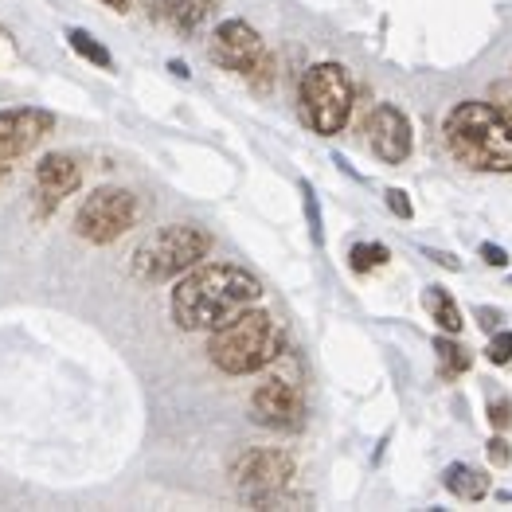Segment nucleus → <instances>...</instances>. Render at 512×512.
Returning a JSON list of instances; mask_svg holds the SVG:
<instances>
[{
    "label": "nucleus",
    "instance_id": "f3484780",
    "mask_svg": "<svg viewBox=\"0 0 512 512\" xmlns=\"http://www.w3.org/2000/svg\"><path fill=\"white\" fill-rule=\"evenodd\" d=\"M67 43H71V47H75L83 59H90L94 67H102V71H110V67H114L110 51H106V47H102L98 40H94L90 32H83V28H71V32H67Z\"/></svg>",
    "mask_w": 512,
    "mask_h": 512
},
{
    "label": "nucleus",
    "instance_id": "4be33fe9",
    "mask_svg": "<svg viewBox=\"0 0 512 512\" xmlns=\"http://www.w3.org/2000/svg\"><path fill=\"white\" fill-rule=\"evenodd\" d=\"M489 423L497 430L512 427V403H489Z\"/></svg>",
    "mask_w": 512,
    "mask_h": 512
},
{
    "label": "nucleus",
    "instance_id": "393cba45",
    "mask_svg": "<svg viewBox=\"0 0 512 512\" xmlns=\"http://www.w3.org/2000/svg\"><path fill=\"white\" fill-rule=\"evenodd\" d=\"M497 321H501V313H497V309H481V325H485V329H493Z\"/></svg>",
    "mask_w": 512,
    "mask_h": 512
},
{
    "label": "nucleus",
    "instance_id": "4468645a",
    "mask_svg": "<svg viewBox=\"0 0 512 512\" xmlns=\"http://www.w3.org/2000/svg\"><path fill=\"white\" fill-rule=\"evenodd\" d=\"M423 301H427L430 317L442 325V333H462V309H458V301L450 298V290H442V286H427V294H423Z\"/></svg>",
    "mask_w": 512,
    "mask_h": 512
},
{
    "label": "nucleus",
    "instance_id": "423d86ee",
    "mask_svg": "<svg viewBox=\"0 0 512 512\" xmlns=\"http://www.w3.org/2000/svg\"><path fill=\"white\" fill-rule=\"evenodd\" d=\"M137 223V196L129 188H94L75 212V235L86 243H114Z\"/></svg>",
    "mask_w": 512,
    "mask_h": 512
},
{
    "label": "nucleus",
    "instance_id": "9b49d317",
    "mask_svg": "<svg viewBox=\"0 0 512 512\" xmlns=\"http://www.w3.org/2000/svg\"><path fill=\"white\" fill-rule=\"evenodd\" d=\"M368 141H372V149H376L380 161L403 165V161L411 157V145H415L407 114H403L399 106H391V102H380V106L372 110V118H368Z\"/></svg>",
    "mask_w": 512,
    "mask_h": 512
},
{
    "label": "nucleus",
    "instance_id": "a878e982",
    "mask_svg": "<svg viewBox=\"0 0 512 512\" xmlns=\"http://www.w3.org/2000/svg\"><path fill=\"white\" fill-rule=\"evenodd\" d=\"M102 4H106V8H114V12H126L129 8V0H102Z\"/></svg>",
    "mask_w": 512,
    "mask_h": 512
},
{
    "label": "nucleus",
    "instance_id": "2eb2a0df",
    "mask_svg": "<svg viewBox=\"0 0 512 512\" xmlns=\"http://www.w3.org/2000/svg\"><path fill=\"white\" fill-rule=\"evenodd\" d=\"M165 8H169V20L180 32H192L212 16L215 0H165Z\"/></svg>",
    "mask_w": 512,
    "mask_h": 512
},
{
    "label": "nucleus",
    "instance_id": "b1692460",
    "mask_svg": "<svg viewBox=\"0 0 512 512\" xmlns=\"http://www.w3.org/2000/svg\"><path fill=\"white\" fill-rule=\"evenodd\" d=\"M481 258H485L489 266H509V255H505L497 243H481Z\"/></svg>",
    "mask_w": 512,
    "mask_h": 512
},
{
    "label": "nucleus",
    "instance_id": "6e6552de",
    "mask_svg": "<svg viewBox=\"0 0 512 512\" xmlns=\"http://www.w3.org/2000/svg\"><path fill=\"white\" fill-rule=\"evenodd\" d=\"M251 419L266 430H298L305 419V391L294 376H266L251 391Z\"/></svg>",
    "mask_w": 512,
    "mask_h": 512
},
{
    "label": "nucleus",
    "instance_id": "20e7f679",
    "mask_svg": "<svg viewBox=\"0 0 512 512\" xmlns=\"http://www.w3.org/2000/svg\"><path fill=\"white\" fill-rule=\"evenodd\" d=\"M212 251V235L196 223H169L161 231H153L149 239H141V247L133 251V278L137 282H169L188 274L192 266H200Z\"/></svg>",
    "mask_w": 512,
    "mask_h": 512
},
{
    "label": "nucleus",
    "instance_id": "f8f14e48",
    "mask_svg": "<svg viewBox=\"0 0 512 512\" xmlns=\"http://www.w3.org/2000/svg\"><path fill=\"white\" fill-rule=\"evenodd\" d=\"M79 165L71 153H47L36 165V196H40V212L59 208L75 188H79Z\"/></svg>",
    "mask_w": 512,
    "mask_h": 512
},
{
    "label": "nucleus",
    "instance_id": "aec40b11",
    "mask_svg": "<svg viewBox=\"0 0 512 512\" xmlns=\"http://www.w3.org/2000/svg\"><path fill=\"white\" fill-rule=\"evenodd\" d=\"M387 208L399 215V219H411V215H415L411 200H407V192H399V188H387Z\"/></svg>",
    "mask_w": 512,
    "mask_h": 512
},
{
    "label": "nucleus",
    "instance_id": "f03ea898",
    "mask_svg": "<svg viewBox=\"0 0 512 512\" xmlns=\"http://www.w3.org/2000/svg\"><path fill=\"white\" fill-rule=\"evenodd\" d=\"M450 153L477 172H512V126L493 102H458L446 114Z\"/></svg>",
    "mask_w": 512,
    "mask_h": 512
},
{
    "label": "nucleus",
    "instance_id": "39448f33",
    "mask_svg": "<svg viewBox=\"0 0 512 512\" xmlns=\"http://www.w3.org/2000/svg\"><path fill=\"white\" fill-rule=\"evenodd\" d=\"M301 110L305 122L321 137H337L352 114V79L341 63H313L301 79Z\"/></svg>",
    "mask_w": 512,
    "mask_h": 512
},
{
    "label": "nucleus",
    "instance_id": "7ed1b4c3",
    "mask_svg": "<svg viewBox=\"0 0 512 512\" xmlns=\"http://www.w3.org/2000/svg\"><path fill=\"white\" fill-rule=\"evenodd\" d=\"M286 352V333L282 325L266 313V309H243L235 313L227 325L212 329V341H208V356L219 372L227 376H251L262 372L266 364H274L278 356Z\"/></svg>",
    "mask_w": 512,
    "mask_h": 512
},
{
    "label": "nucleus",
    "instance_id": "ddd939ff",
    "mask_svg": "<svg viewBox=\"0 0 512 512\" xmlns=\"http://www.w3.org/2000/svg\"><path fill=\"white\" fill-rule=\"evenodd\" d=\"M442 485L458 497V501H481L485 493H489V477L481 470H473L466 462H454V466H446L442 473Z\"/></svg>",
    "mask_w": 512,
    "mask_h": 512
},
{
    "label": "nucleus",
    "instance_id": "9d476101",
    "mask_svg": "<svg viewBox=\"0 0 512 512\" xmlns=\"http://www.w3.org/2000/svg\"><path fill=\"white\" fill-rule=\"evenodd\" d=\"M55 118L47 110L24 106V110H0V180L12 172V165L32 153L43 137L51 133Z\"/></svg>",
    "mask_w": 512,
    "mask_h": 512
},
{
    "label": "nucleus",
    "instance_id": "0eeeda50",
    "mask_svg": "<svg viewBox=\"0 0 512 512\" xmlns=\"http://www.w3.org/2000/svg\"><path fill=\"white\" fill-rule=\"evenodd\" d=\"M294 477V458L286 450L262 446V450H243L231 462V481L243 489V497L251 505H274L282 501V489Z\"/></svg>",
    "mask_w": 512,
    "mask_h": 512
},
{
    "label": "nucleus",
    "instance_id": "5701e85b",
    "mask_svg": "<svg viewBox=\"0 0 512 512\" xmlns=\"http://www.w3.org/2000/svg\"><path fill=\"white\" fill-rule=\"evenodd\" d=\"M489 462H493V466H509L512 462V450L505 438H493V442H489Z\"/></svg>",
    "mask_w": 512,
    "mask_h": 512
},
{
    "label": "nucleus",
    "instance_id": "a211bd4d",
    "mask_svg": "<svg viewBox=\"0 0 512 512\" xmlns=\"http://www.w3.org/2000/svg\"><path fill=\"white\" fill-rule=\"evenodd\" d=\"M348 262H352L356 274H368V270H376V266L387 262V247L384 243H356V247L348 251Z\"/></svg>",
    "mask_w": 512,
    "mask_h": 512
},
{
    "label": "nucleus",
    "instance_id": "412c9836",
    "mask_svg": "<svg viewBox=\"0 0 512 512\" xmlns=\"http://www.w3.org/2000/svg\"><path fill=\"white\" fill-rule=\"evenodd\" d=\"M493 106H497V114L512 126V86H501V83L493 86Z\"/></svg>",
    "mask_w": 512,
    "mask_h": 512
},
{
    "label": "nucleus",
    "instance_id": "1a4fd4ad",
    "mask_svg": "<svg viewBox=\"0 0 512 512\" xmlns=\"http://www.w3.org/2000/svg\"><path fill=\"white\" fill-rule=\"evenodd\" d=\"M212 59L223 71H235L243 79H255L262 63L270 59L266 43L247 20H223L212 36Z\"/></svg>",
    "mask_w": 512,
    "mask_h": 512
},
{
    "label": "nucleus",
    "instance_id": "dca6fc26",
    "mask_svg": "<svg viewBox=\"0 0 512 512\" xmlns=\"http://www.w3.org/2000/svg\"><path fill=\"white\" fill-rule=\"evenodd\" d=\"M434 352H438V364H442L446 376H462V372L473 364L470 352H466L458 341H450V337H438V341H434Z\"/></svg>",
    "mask_w": 512,
    "mask_h": 512
},
{
    "label": "nucleus",
    "instance_id": "6ab92c4d",
    "mask_svg": "<svg viewBox=\"0 0 512 512\" xmlns=\"http://www.w3.org/2000/svg\"><path fill=\"white\" fill-rule=\"evenodd\" d=\"M485 356L493 360V364H509L512 360V333H497L489 348H485Z\"/></svg>",
    "mask_w": 512,
    "mask_h": 512
},
{
    "label": "nucleus",
    "instance_id": "f257e3e1",
    "mask_svg": "<svg viewBox=\"0 0 512 512\" xmlns=\"http://www.w3.org/2000/svg\"><path fill=\"white\" fill-rule=\"evenodd\" d=\"M262 298V282L251 270L235 266V262H208V266H192L188 274H180V282L172 286V321L188 333L200 329H219L227 325L235 313L251 309Z\"/></svg>",
    "mask_w": 512,
    "mask_h": 512
}]
</instances>
